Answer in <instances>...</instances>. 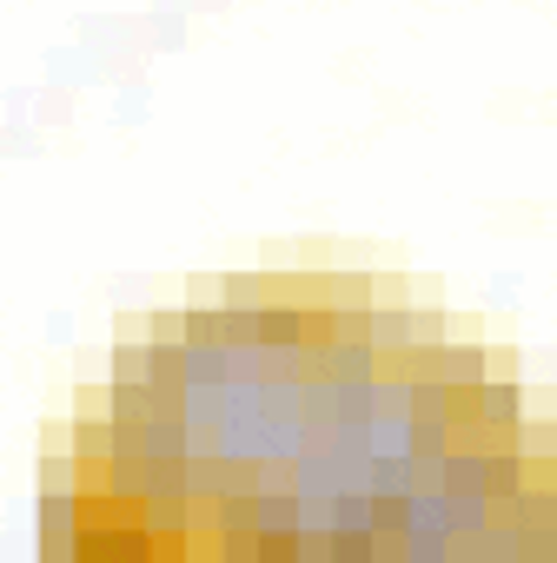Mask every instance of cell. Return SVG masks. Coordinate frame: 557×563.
<instances>
[{"label":"cell","instance_id":"6da1fadb","mask_svg":"<svg viewBox=\"0 0 557 563\" xmlns=\"http://www.w3.org/2000/svg\"><path fill=\"white\" fill-rule=\"evenodd\" d=\"M41 523L47 563H550L557 471L445 319L232 278L120 339Z\"/></svg>","mask_w":557,"mask_h":563}]
</instances>
